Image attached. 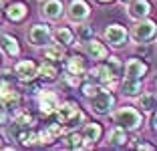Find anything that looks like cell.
Returning <instances> with one entry per match:
<instances>
[{
    "label": "cell",
    "mask_w": 157,
    "mask_h": 151,
    "mask_svg": "<svg viewBox=\"0 0 157 151\" xmlns=\"http://www.w3.org/2000/svg\"><path fill=\"white\" fill-rule=\"evenodd\" d=\"M85 52H87V56L93 59V60H103V59L109 56V48H107L103 42H99L97 38H93V37L85 41Z\"/></svg>",
    "instance_id": "4fadbf2b"
},
{
    "label": "cell",
    "mask_w": 157,
    "mask_h": 151,
    "mask_svg": "<svg viewBox=\"0 0 157 151\" xmlns=\"http://www.w3.org/2000/svg\"><path fill=\"white\" fill-rule=\"evenodd\" d=\"M63 81L69 85V87H73V89H77V87H81V77L78 75H73V73H65L63 75Z\"/></svg>",
    "instance_id": "4dcf8cb0"
},
{
    "label": "cell",
    "mask_w": 157,
    "mask_h": 151,
    "mask_svg": "<svg viewBox=\"0 0 157 151\" xmlns=\"http://www.w3.org/2000/svg\"><path fill=\"white\" fill-rule=\"evenodd\" d=\"M14 77L18 81H34L36 79V63L30 59H22L14 64Z\"/></svg>",
    "instance_id": "7c38bea8"
},
{
    "label": "cell",
    "mask_w": 157,
    "mask_h": 151,
    "mask_svg": "<svg viewBox=\"0 0 157 151\" xmlns=\"http://www.w3.org/2000/svg\"><path fill=\"white\" fill-rule=\"evenodd\" d=\"M91 79H95L97 85H103V87H107V89H113L117 85V79L119 77H117L105 63V64H97V67L91 71Z\"/></svg>",
    "instance_id": "52a82bcc"
},
{
    "label": "cell",
    "mask_w": 157,
    "mask_h": 151,
    "mask_svg": "<svg viewBox=\"0 0 157 151\" xmlns=\"http://www.w3.org/2000/svg\"><path fill=\"white\" fill-rule=\"evenodd\" d=\"M151 127H153V131H157V111L153 113V121H151Z\"/></svg>",
    "instance_id": "836d02e7"
},
{
    "label": "cell",
    "mask_w": 157,
    "mask_h": 151,
    "mask_svg": "<svg viewBox=\"0 0 157 151\" xmlns=\"http://www.w3.org/2000/svg\"><path fill=\"white\" fill-rule=\"evenodd\" d=\"M65 145L69 147V149H83L85 147V139H83L81 133L71 131L69 135H67V139H65Z\"/></svg>",
    "instance_id": "4316f807"
},
{
    "label": "cell",
    "mask_w": 157,
    "mask_h": 151,
    "mask_svg": "<svg viewBox=\"0 0 157 151\" xmlns=\"http://www.w3.org/2000/svg\"><path fill=\"white\" fill-rule=\"evenodd\" d=\"M155 34H157V22H155V20H149V18H141L133 26V30H131L133 41L135 42H141V45L153 41Z\"/></svg>",
    "instance_id": "277c9868"
},
{
    "label": "cell",
    "mask_w": 157,
    "mask_h": 151,
    "mask_svg": "<svg viewBox=\"0 0 157 151\" xmlns=\"http://www.w3.org/2000/svg\"><path fill=\"white\" fill-rule=\"evenodd\" d=\"M0 149H4V141H2V137H0Z\"/></svg>",
    "instance_id": "d590c367"
},
{
    "label": "cell",
    "mask_w": 157,
    "mask_h": 151,
    "mask_svg": "<svg viewBox=\"0 0 157 151\" xmlns=\"http://www.w3.org/2000/svg\"><path fill=\"white\" fill-rule=\"evenodd\" d=\"M0 48L4 50V55L8 59H16L20 55V45H18V38L12 37V34H6L2 32L0 34Z\"/></svg>",
    "instance_id": "5bb4252c"
},
{
    "label": "cell",
    "mask_w": 157,
    "mask_h": 151,
    "mask_svg": "<svg viewBox=\"0 0 157 151\" xmlns=\"http://www.w3.org/2000/svg\"><path fill=\"white\" fill-rule=\"evenodd\" d=\"M0 10H4V4H2V0H0Z\"/></svg>",
    "instance_id": "8d00e7d4"
},
{
    "label": "cell",
    "mask_w": 157,
    "mask_h": 151,
    "mask_svg": "<svg viewBox=\"0 0 157 151\" xmlns=\"http://www.w3.org/2000/svg\"><path fill=\"white\" fill-rule=\"evenodd\" d=\"M55 119L65 131H73L75 127L85 123V113L75 101H65V103H59L55 111Z\"/></svg>",
    "instance_id": "6da1fadb"
},
{
    "label": "cell",
    "mask_w": 157,
    "mask_h": 151,
    "mask_svg": "<svg viewBox=\"0 0 157 151\" xmlns=\"http://www.w3.org/2000/svg\"><path fill=\"white\" fill-rule=\"evenodd\" d=\"M137 149H143V151H155V145H151V143H147V141H137V143H133Z\"/></svg>",
    "instance_id": "d6a6232c"
},
{
    "label": "cell",
    "mask_w": 157,
    "mask_h": 151,
    "mask_svg": "<svg viewBox=\"0 0 157 151\" xmlns=\"http://www.w3.org/2000/svg\"><path fill=\"white\" fill-rule=\"evenodd\" d=\"M123 2H131V0H123Z\"/></svg>",
    "instance_id": "ab89813d"
},
{
    "label": "cell",
    "mask_w": 157,
    "mask_h": 151,
    "mask_svg": "<svg viewBox=\"0 0 157 151\" xmlns=\"http://www.w3.org/2000/svg\"><path fill=\"white\" fill-rule=\"evenodd\" d=\"M81 135H83V139H85V147L95 145V143L103 137V127L99 123H85V129H83Z\"/></svg>",
    "instance_id": "ac0fdd59"
},
{
    "label": "cell",
    "mask_w": 157,
    "mask_h": 151,
    "mask_svg": "<svg viewBox=\"0 0 157 151\" xmlns=\"http://www.w3.org/2000/svg\"><path fill=\"white\" fill-rule=\"evenodd\" d=\"M63 10H65V6H63L60 0H46L40 8V14L48 20H56L63 16Z\"/></svg>",
    "instance_id": "e0dca14e"
},
{
    "label": "cell",
    "mask_w": 157,
    "mask_h": 151,
    "mask_svg": "<svg viewBox=\"0 0 157 151\" xmlns=\"http://www.w3.org/2000/svg\"><path fill=\"white\" fill-rule=\"evenodd\" d=\"M20 107V93L16 87H12V81L0 79V109L14 113Z\"/></svg>",
    "instance_id": "3957f363"
},
{
    "label": "cell",
    "mask_w": 157,
    "mask_h": 151,
    "mask_svg": "<svg viewBox=\"0 0 157 151\" xmlns=\"http://www.w3.org/2000/svg\"><path fill=\"white\" fill-rule=\"evenodd\" d=\"M78 37L83 38V41L91 38V37H93V28H91V26H87V24H83V26H81V30H78Z\"/></svg>",
    "instance_id": "1f68e13d"
},
{
    "label": "cell",
    "mask_w": 157,
    "mask_h": 151,
    "mask_svg": "<svg viewBox=\"0 0 157 151\" xmlns=\"http://www.w3.org/2000/svg\"><path fill=\"white\" fill-rule=\"evenodd\" d=\"M139 101H137V107L141 111H145V113H149V111H153L157 107V99L155 95H151V93H139Z\"/></svg>",
    "instance_id": "d4e9b609"
},
{
    "label": "cell",
    "mask_w": 157,
    "mask_h": 151,
    "mask_svg": "<svg viewBox=\"0 0 157 151\" xmlns=\"http://www.w3.org/2000/svg\"><path fill=\"white\" fill-rule=\"evenodd\" d=\"M107 67H109V69H111L117 77H119L121 71H123V64H121V60L117 59V56H109V59H107Z\"/></svg>",
    "instance_id": "f546056e"
},
{
    "label": "cell",
    "mask_w": 157,
    "mask_h": 151,
    "mask_svg": "<svg viewBox=\"0 0 157 151\" xmlns=\"http://www.w3.org/2000/svg\"><path fill=\"white\" fill-rule=\"evenodd\" d=\"M67 73H73V75H78V77H83L87 73V63L81 55H71L67 59Z\"/></svg>",
    "instance_id": "ffe728a7"
},
{
    "label": "cell",
    "mask_w": 157,
    "mask_h": 151,
    "mask_svg": "<svg viewBox=\"0 0 157 151\" xmlns=\"http://www.w3.org/2000/svg\"><path fill=\"white\" fill-rule=\"evenodd\" d=\"M55 139H59V137H56V135H55V133H52L48 127H44L42 131L36 133V141L42 143V145H52V143H55Z\"/></svg>",
    "instance_id": "83f0119b"
},
{
    "label": "cell",
    "mask_w": 157,
    "mask_h": 151,
    "mask_svg": "<svg viewBox=\"0 0 157 151\" xmlns=\"http://www.w3.org/2000/svg\"><path fill=\"white\" fill-rule=\"evenodd\" d=\"M67 16H69L71 22H85V20L91 16V6L85 2V0H73L69 4V10H67Z\"/></svg>",
    "instance_id": "30bf717a"
},
{
    "label": "cell",
    "mask_w": 157,
    "mask_h": 151,
    "mask_svg": "<svg viewBox=\"0 0 157 151\" xmlns=\"http://www.w3.org/2000/svg\"><path fill=\"white\" fill-rule=\"evenodd\" d=\"M121 93L125 97H137L141 93V81H137V79H125L123 85H121Z\"/></svg>",
    "instance_id": "cb8c5ba5"
},
{
    "label": "cell",
    "mask_w": 157,
    "mask_h": 151,
    "mask_svg": "<svg viewBox=\"0 0 157 151\" xmlns=\"http://www.w3.org/2000/svg\"><path fill=\"white\" fill-rule=\"evenodd\" d=\"M0 20H2V10H0Z\"/></svg>",
    "instance_id": "74e56055"
},
{
    "label": "cell",
    "mask_w": 157,
    "mask_h": 151,
    "mask_svg": "<svg viewBox=\"0 0 157 151\" xmlns=\"http://www.w3.org/2000/svg\"><path fill=\"white\" fill-rule=\"evenodd\" d=\"M147 73H149V64L145 60L137 59V56H133V59H129L125 63V79H137V81H141Z\"/></svg>",
    "instance_id": "8fae6325"
},
{
    "label": "cell",
    "mask_w": 157,
    "mask_h": 151,
    "mask_svg": "<svg viewBox=\"0 0 157 151\" xmlns=\"http://www.w3.org/2000/svg\"><path fill=\"white\" fill-rule=\"evenodd\" d=\"M44 56L48 60H52V63H60V60L65 59V46L60 45V42H56V45H44Z\"/></svg>",
    "instance_id": "7402d4cb"
},
{
    "label": "cell",
    "mask_w": 157,
    "mask_h": 151,
    "mask_svg": "<svg viewBox=\"0 0 157 151\" xmlns=\"http://www.w3.org/2000/svg\"><path fill=\"white\" fill-rule=\"evenodd\" d=\"M127 141H129V137H127V133H125L123 127L117 125V127H113L111 131H109V139H107L109 147H125Z\"/></svg>",
    "instance_id": "44dd1931"
},
{
    "label": "cell",
    "mask_w": 157,
    "mask_h": 151,
    "mask_svg": "<svg viewBox=\"0 0 157 151\" xmlns=\"http://www.w3.org/2000/svg\"><path fill=\"white\" fill-rule=\"evenodd\" d=\"M12 123L26 129V127H33L34 125V117H33V113H28L24 109H16L14 111V117H12Z\"/></svg>",
    "instance_id": "603a6c76"
},
{
    "label": "cell",
    "mask_w": 157,
    "mask_h": 151,
    "mask_svg": "<svg viewBox=\"0 0 157 151\" xmlns=\"http://www.w3.org/2000/svg\"><path fill=\"white\" fill-rule=\"evenodd\" d=\"M99 91H101V85H97V83H85V85H81V93H83L87 99L95 97Z\"/></svg>",
    "instance_id": "f1b7e54d"
},
{
    "label": "cell",
    "mask_w": 157,
    "mask_h": 151,
    "mask_svg": "<svg viewBox=\"0 0 157 151\" xmlns=\"http://www.w3.org/2000/svg\"><path fill=\"white\" fill-rule=\"evenodd\" d=\"M36 77L44 79V81H56V77H59V67H56V63H52V60H42L40 64L36 67Z\"/></svg>",
    "instance_id": "d6986e66"
},
{
    "label": "cell",
    "mask_w": 157,
    "mask_h": 151,
    "mask_svg": "<svg viewBox=\"0 0 157 151\" xmlns=\"http://www.w3.org/2000/svg\"><path fill=\"white\" fill-rule=\"evenodd\" d=\"M60 99L59 95H56L55 91H40V95H38V109H40L42 115H46V117H52L56 111V107H59Z\"/></svg>",
    "instance_id": "9c48e42d"
},
{
    "label": "cell",
    "mask_w": 157,
    "mask_h": 151,
    "mask_svg": "<svg viewBox=\"0 0 157 151\" xmlns=\"http://www.w3.org/2000/svg\"><path fill=\"white\" fill-rule=\"evenodd\" d=\"M113 121H115L119 127H123L125 131H135V129L141 127L143 117H141V113H139L137 109H133V107H121V109L115 111Z\"/></svg>",
    "instance_id": "7a4b0ae2"
},
{
    "label": "cell",
    "mask_w": 157,
    "mask_h": 151,
    "mask_svg": "<svg viewBox=\"0 0 157 151\" xmlns=\"http://www.w3.org/2000/svg\"><path fill=\"white\" fill-rule=\"evenodd\" d=\"M127 38H129V34H127L125 26L119 24V22H113L105 28V41L111 46H115V48H121V46L127 42Z\"/></svg>",
    "instance_id": "ba28073f"
},
{
    "label": "cell",
    "mask_w": 157,
    "mask_h": 151,
    "mask_svg": "<svg viewBox=\"0 0 157 151\" xmlns=\"http://www.w3.org/2000/svg\"><path fill=\"white\" fill-rule=\"evenodd\" d=\"M51 38H52V30L48 24L38 22V24H33V28L28 30V41H30L33 46H44L51 42Z\"/></svg>",
    "instance_id": "8992f818"
},
{
    "label": "cell",
    "mask_w": 157,
    "mask_h": 151,
    "mask_svg": "<svg viewBox=\"0 0 157 151\" xmlns=\"http://www.w3.org/2000/svg\"><path fill=\"white\" fill-rule=\"evenodd\" d=\"M4 14H6V18H8L10 22H24L26 16H28V6L24 4V2H12V4L4 10Z\"/></svg>",
    "instance_id": "9a60e30c"
},
{
    "label": "cell",
    "mask_w": 157,
    "mask_h": 151,
    "mask_svg": "<svg viewBox=\"0 0 157 151\" xmlns=\"http://www.w3.org/2000/svg\"><path fill=\"white\" fill-rule=\"evenodd\" d=\"M55 38H56V42H60L63 46H71L75 42V32L67 26H59L55 30Z\"/></svg>",
    "instance_id": "484cf974"
},
{
    "label": "cell",
    "mask_w": 157,
    "mask_h": 151,
    "mask_svg": "<svg viewBox=\"0 0 157 151\" xmlns=\"http://www.w3.org/2000/svg\"><path fill=\"white\" fill-rule=\"evenodd\" d=\"M99 4H111V2H115V0H97Z\"/></svg>",
    "instance_id": "e575fe53"
},
{
    "label": "cell",
    "mask_w": 157,
    "mask_h": 151,
    "mask_svg": "<svg viewBox=\"0 0 157 151\" xmlns=\"http://www.w3.org/2000/svg\"><path fill=\"white\" fill-rule=\"evenodd\" d=\"M89 107H91L93 113H97V115H109L111 109L115 107V97H113L109 91L101 89L95 97L89 99Z\"/></svg>",
    "instance_id": "5b68a950"
},
{
    "label": "cell",
    "mask_w": 157,
    "mask_h": 151,
    "mask_svg": "<svg viewBox=\"0 0 157 151\" xmlns=\"http://www.w3.org/2000/svg\"><path fill=\"white\" fill-rule=\"evenodd\" d=\"M149 14H151V2L149 0H133L129 4V16L133 20L147 18Z\"/></svg>",
    "instance_id": "2e32d148"
},
{
    "label": "cell",
    "mask_w": 157,
    "mask_h": 151,
    "mask_svg": "<svg viewBox=\"0 0 157 151\" xmlns=\"http://www.w3.org/2000/svg\"><path fill=\"white\" fill-rule=\"evenodd\" d=\"M155 89H157V79H155Z\"/></svg>",
    "instance_id": "f35d334b"
}]
</instances>
